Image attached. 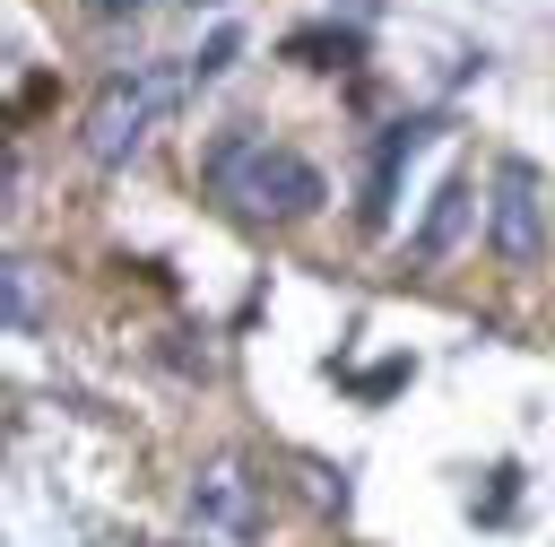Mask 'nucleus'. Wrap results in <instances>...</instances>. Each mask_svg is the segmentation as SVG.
I'll list each match as a JSON object with an SVG mask.
<instances>
[{
	"label": "nucleus",
	"mask_w": 555,
	"mask_h": 547,
	"mask_svg": "<svg viewBox=\"0 0 555 547\" xmlns=\"http://www.w3.org/2000/svg\"><path fill=\"white\" fill-rule=\"evenodd\" d=\"M208 182L217 200H234L243 217H312L321 208V174L295 156V148H269L251 130H225L208 148Z\"/></svg>",
	"instance_id": "nucleus-1"
},
{
	"label": "nucleus",
	"mask_w": 555,
	"mask_h": 547,
	"mask_svg": "<svg viewBox=\"0 0 555 547\" xmlns=\"http://www.w3.org/2000/svg\"><path fill=\"white\" fill-rule=\"evenodd\" d=\"M191 504H199V521H208V530H243V521H251V486H243V469H234V460H217V469L199 478V495H191Z\"/></svg>",
	"instance_id": "nucleus-4"
},
{
	"label": "nucleus",
	"mask_w": 555,
	"mask_h": 547,
	"mask_svg": "<svg viewBox=\"0 0 555 547\" xmlns=\"http://www.w3.org/2000/svg\"><path fill=\"white\" fill-rule=\"evenodd\" d=\"M9 330H35V260H9Z\"/></svg>",
	"instance_id": "nucleus-6"
},
{
	"label": "nucleus",
	"mask_w": 555,
	"mask_h": 547,
	"mask_svg": "<svg viewBox=\"0 0 555 547\" xmlns=\"http://www.w3.org/2000/svg\"><path fill=\"white\" fill-rule=\"evenodd\" d=\"M87 9H95V17H130L139 0H87Z\"/></svg>",
	"instance_id": "nucleus-8"
},
{
	"label": "nucleus",
	"mask_w": 555,
	"mask_h": 547,
	"mask_svg": "<svg viewBox=\"0 0 555 547\" xmlns=\"http://www.w3.org/2000/svg\"><path fill=\"white\" fill-rule=\"evenodd\" d=\"M191 9H225V0H191Z\"/></svg>",
	"instance_id": "nucleus-9"
},
{
	"label": "nucleus",
	"mask_w": 555,
	"mask_h": 547,
	"mask_svg": "<svg viewBox=\"0 0 555 547\" xmlns=\"http://www.w3.org/2000/svg\"><path fill=\"white\" fill-rule=\"evenodd\" d=\"M225 61H234V35H217V43H208V52H199V61H191V78H217V69H225Z\"/></svg>",
	"instance_id": "nucleus-7"
},
{
	"label": "nucleus",
	"mask_w": 555,
	"mask_h": 547,
	"mask_svg": "<svg viewBox=\"0 0 555 547\" xmlns=\"http://www.w3.org/2000/svg\"><path fill=\"white\" fill-rule=\"evenodd\" d=\"M460 226H468V182H442V191H434V217H425V234H416V260H442V252L460 243Z\"/></svg>",
	"instance_id": "nucleus-5"
},
{
	"label": "nucleus",
	"mask_w": 555,
	"mask_h": 547,
	"mask_svg": "<svg viewBox=\"0 0 555 547\" xmlns=\"http://www.w3.org/2000/svg\"><path fill=\"white\" fill-rule=\"evenodd\" d=\"M486 234H494V260H503V269H538V260H546V182H538L529 156H503V165H494Z\"/></svg>",
	"instance_id": "nucleus-3"
},
{
	"label": "nucleus",
	"mask_w": 555,
	"mask_h": 547,
	"mask_svg": "<svg viewBox=\"0 0 555 547\" xmlns=\"http://www.w3.org/2000/svg\"><path fill=\"white\" fill-rule=\"evenodd\" d=\"M173 96H182V69H156V61L113 69V78L95 87L87 122H78V148H87L95 165H130V148H147V130L173 113Z\"/></svg>",
	"instance_id": "nucleus-2"
}]
</instances>
